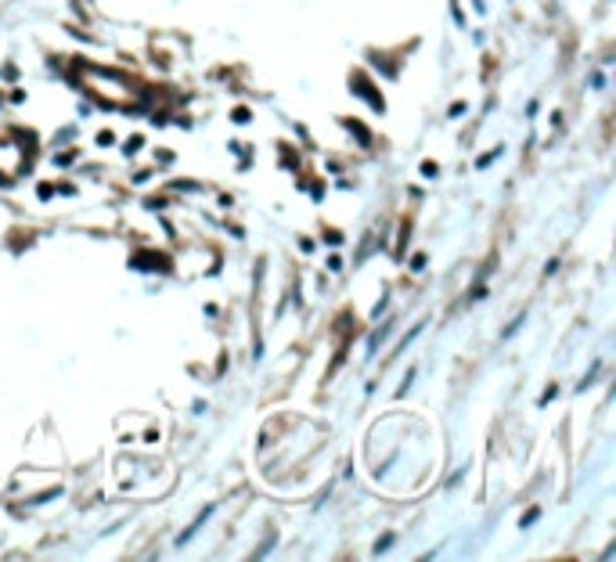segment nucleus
I'll return each instance as SVG.
<instances>
[{
    "label": "nucleus",
    "instance_id": "1",
    "mask_svg": "<svg viewBox=\"0 0 616 562\" xmlns=\"http://www.w3.org/2000/svg\"><path fill=\"white\" fill-rule=\"evenodd\" d=\"M353 94H365V98H368L375 108H382V98H378V94L371 90V83H368L365 76H357V79H353Z\"/></svg>",
    "mask_w": 616,
    "mask_h": 562
},
{
    "label": "nucleus",
    "instance_id": "2",
    "mask_svg": "<svg viewBox=\"0 0 616 562\" xmlns=\"http://www.w3.org/2000/svg\"><path fill=\"white\" fill-rule=\"evenodd\" d=\"M134 267H152V260H134ZM155 267H159V270H166L170 263H166V260H155Z\"/></svg>",
    "mask_w": 616,
    "mask_h": 562
},
{
    "label": "nucleus",
    "instance_id": "3",
    "mask_svg": "<svg viewBox=\"0 0 616 562\" xmlns=\"http://www.w3.org/2000/svg\"><path fill=\"white\" fill-rule=\"evenodd\" d=\"M497 155H501V148H494V152H486V155L480 159V166H491V163H494V159H497Z\"/></svg>",
    "mask_w": 616,
    "mask_h": 562
}]
</instances>
